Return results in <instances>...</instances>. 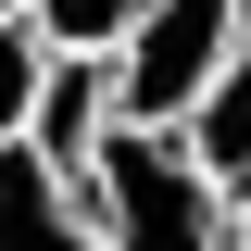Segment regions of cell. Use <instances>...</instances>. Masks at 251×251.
<instances>
[{
  "mask_svg": "<svg viewBox=\"0 0 251 251\" xmlns=\"http://www.w3.org/2000/svg\"><path fill=\"white\" fill-rule=\"evenodd\" d=\"M226 25H239V38H251V0H226Z\"/></svg>",
  "mask_w": 251,
  "mask_h": 251,
  "instance_id": "cell-9",
  "label": "cell"
},
{
  "mask_svg": "<svg viewBox=\"0 0 251 251\" xmlns=\"http://www.w3.org/2000/svg\"><path fill=\"white\" fill-rule=\"evenodd\" d=\"M176 138H188V163H201L214 188H239V176H251V38L226 50V75H214V88L188 100V126H176Z\"/></svg>",
  "mask_w": 251,
  "mask_h": 251,
  "instance_id": "cell-5",
  "label": "cell"
},
{
  "mask_svg": "<svg viewBox=\"0 0 251 251\" xmlns=\"http://www.w3.org/2000/svg\"><path fill=\"white\" fill-rule=\"evenodd\" d=\"M100 126H113V50H50V63H38V100H25V138H13V151H38L63 188H75V163L100 151Z\"/></svg>",
  "mask_w": 251,
  "mask_h": 251,
  "instance_id": "cell-3",
  "label": "cell"
},
{
  "mask_svg": "<svg viewBox=\"0 0 251 251\" xmlns=\"http://www.w3.org/2000/svg\"><path fill=\"white\" fill-rule=\"evenodd\" d=\"M38 63H50V50H38L25 25H0V138H25V100H38Z\"/></svg>",
  "mask_w": 251,
  "mask_h": 251,
  "instance_id": "cell-7",
  "label": "cell"
},
{
  "mask_svg": "<svg viewBox=\"0 0 251 251\" xmlns=\"http://www.w3.org/2000/svg\"><path fill=\"white\" fill-rule=\"evenodd\" d=\"M75 214L100 251H226V188L188 163L176 126H100L75 163Z\"/></svg>",
  "mask_w": 251,
  "mask_h": 251,
  "instance_id": "cell-1",
  "label": "cell"
},
{
  "mask_svg": "<svg viewBox=\"0 0 251 251\" xmlns=\"http://www.w3.org/2000/svg\"><path fill=\"white\" fill-rule=\"evenodd\" d=\"M0 251H100L88 214H75V188L38 151H13V138H0Z\"/></svg>",
  "mask_w": 251,
  "mask_h": 251,
  "instance_id": "cell-4",
  "label": "cell"
},
{
  "mask_svg": "<svg viewBox=\"0 0 251 251\" xmlns=\"http://www.w3.org/2000/svg\"><path fill=\"white\" fill-rule=\"evenodd\" d=\"M226 251H251V176L226 188Z\"/></svg>",
  "mask_w": 251,
  "mask_h": 251,
  "instance_id": "cell-8",
  "label": "cell"
},
{
  "mask_svg": "<svg viewBox=\"0 0 251 251\" xmlns=\"http://www.w3.org/2000/svg\"><path fill=\"white\" fill-rule=\"evenodd\" d=\"M226 50H239L226 0H138V25L113 38V126H188Z\"/></svg>",
  "mask_w": 251,
  "mask_h": 251,
  "instance_id": "cell-2",
  "label": "cell"
},
{
  "mask_svg": "<svg viewBox=\"0 0 251 251\" xmlns=\"http://www.w3.org/2000/svg\"><path fill=\"white\" fill-rule=\"evenodd\" d=\"M0 25H25V0H0Z\"/></svg>",
  "mask_w": 251,
  "mask_h": 251,
  "instance_id": "cell-10",
  "label": "cell"
},
{
  "mask_svg": "<svg viewBox=\"0 0 251 251\" xmlns=\"http://www.w3.org/2000/svg\"><path fill=\"white\" fill-rule=\"evenodd\" d=\"M138 25V0H25V38L38 50H113Z\"/></svg>",
  "mask_w": 251,
  "mask_h": 251,
  "instance_id": "cell-6",
  "label": "cell"
}]
</instances>
